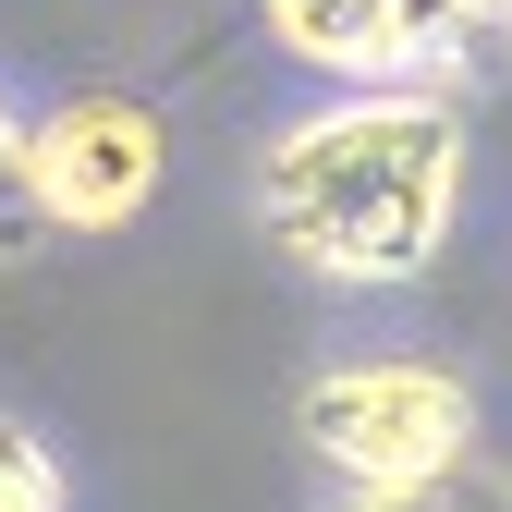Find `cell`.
<instances>
[{"label": "cell", "mask_w": 512, "mask_h": 512, "mask_svg": "<svg viewBox=\"0 0 512 512\" xmlns=\"http://www.w3.org/2000/svg\"><path fill=\"white\" fill-rule=\"evenodd\" d=\"M37 232V171H25V135H13V110H0V256H13Z\"/></svg>", "instance_id": "cell-6"}, {"label": "cell", "mask_w": 512, "mask_h": 512, "mask_svg": "<svg viewBox=\"0 0 512 512\" xmlns=\"http://www.w3.org/2000/svg\"><path fill=\"white\" fill-rule=\"evenodd\" d=\"M305 452L330 464L354 500H391V488H452V464L476 452V403L452 366L427 354H354V366H317L305 378Z\"/></svg>", "instance_id": "cell-2"}, {"label": "cell", "mask_w": 512, "mask_h": 512, "mask_svg": "<svg viewBox=\"0 0 512 512\" xmlns=\"http://www.w3.org/2000/svg\"><path fill=\"white\" fill-rule=\"evenodd\" d=\"M293 61L317 74H366V86H439L476 37H500L488 0H256Z\"/></svg>", "instance_id": "cell-4"}, {"label": "cell", "mask_w": 512, "mask_h": 512, "mask_svg": "<svg viewBox=\"0 0 512 512\" xmlns=\"http://www.w3.org/2000/svg\"><path fill=\"white\" fill-rule=\"evenodd\" d=\"M0 512H61V464L37 452L13 415H0Z\"/></svg>", "instance_id": "cell-5"}, {"label": "cell", "mask_w": 512, "mask_h": 512, "mask_svg": "<svg viewBox=\"0 0 512 512\" xmlns=\"http://www.w3.org/2000/svg\"><path fill=\"white\" fill-rule=\"evenodd\" d=\"M25 171H37V220H61V232H122V220L159 196V171H171V122L135 86H74L25 135Z\"/></svg>", "instance_id": "cell-3"}, {"label": "cell", "mask_w": 512, "mask_h": 512, "mask_svg": "<svg viewBox=\"0 0 512 512\" xmlns=\"http://www.w3.org/2000/svg\"><path fill=\"white\" fill-rule=\"evenodd\" d=\"M256 220L305 281H415L464 220V110L439 86H366L305 110L256 159Z\"/></svg>", "instance_id": "cell-1"}, {"label": "cell", "mask_w": 512, "mask_h": 512, "mask_svg": "<svg viewBox=\"0 0 512 512\" xmlns=\"http://www.w3.org/2000/svg\"><path fill=\"white\" fill-rule=\"evenodd\" d=\"M488 13H500V37H512V0H488Z\"/></svg>", "instance_id": "cell-8"}, {"label": "cell", "mask_w": 512, "mask_h": 512, "mask_svg": "<svg viewBox=\"0 0 512 512\" xmlns=\"http://www.w3.org/2000/svg\"><path fill=\"white\" fill-rule=\"evenodd\" d=\"M354 512H476L464 488H391V500H354Z\"/></svg>", "instance_id": "cell-7"}]
</instances>
